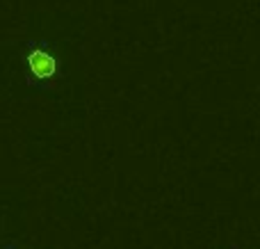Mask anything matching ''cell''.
I'll return each instance as SVG.
<instances>
[{
	"label": "cell",
	"instance_id": "6da1fadb",
	"mask_svg": "<svg viewBox=\"0 0 260 249\" xmlns=\"http://www.w3.org/2000/svg\"><path fill=\"white\" fill-rule=\"evenodd\" d=\"M27 69H30V73L35 78H39V80H50V78L55 76V71H57V64H55V57L48 50L37 48L27 55Z\"/></svg>",
	"mask_w": 260,
	"mask_h": 249
}]
</instances>
